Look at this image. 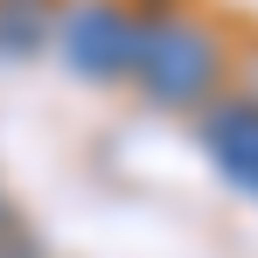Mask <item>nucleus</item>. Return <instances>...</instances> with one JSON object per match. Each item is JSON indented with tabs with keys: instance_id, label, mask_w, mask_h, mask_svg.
Wrapping results in <instances>:
<instances>
[{
	"instance_id": "f257e3e1",
	"label": "nucleus",
	"mask_w": 258,
	"mask_h": 258,
	"mask_svg": "<svg viewBox=\"0 0 258 258\" xmlns=\"http://www.w3.org/2000/svg\"><path fill=\"white\" fill-rule=\"evenodd\" d=\"M237 49L210 14L188 7H140V42H133L126 84L154 105V112H203L210 98H223Z\"/></svg>"
},
{
	"instance_id": "20e7f679",
	"label": "nucleus",
	"mask_w": 258,
	"mask_h": 258,
	"mask_svg": "<svg viewBox=\"0 0 258 258\" xmlns=\"http://www.w3.org/2000/svg\"><path fill=\"white\" fill-rule=\"evenodd\" d=\"M63 0H0V63H28L56 42Z\"/></svg>"
},
{
	"instance_id": "f03ea898",
	"label": "nucleus",
	"mask_w": 258,
	"mask_h": 258,
	"mask_svg": "<svg viewBox=\"0 0 258 258\" xmlns=\"http://www.w3.org/2000/svg\"><path fill=\"white\" fill-rule=\"evenodd\" d=\"M133 42H140L133 0H63L56 14V56L84 84H119L133 70Z\"/></svg>"
},
{
	"instance_id": "423d86ee",
	"label": "nucleus",
	"mask_w": 258,
	"mask_h": 258,
	"mask_svg": "<svg viewBox=\"0 0 258 258\" xmlns=\"http://www.w3.org/2000/svg\"><path fill=\"white\" fill-rule=\"evenodd\" d=\"M230 77H244L237 91H244V98L258 105V42H244V49H237V63H230Z\"/></svg>"
},
{
	"instance_id": "0eeeda50",
	"label": "nucleus",
	"mask_w": 258,
	"mask_h": 258,
	"mask_svg": "<svg viewBox=\"0 0 258 258\" xmlns=\"http://www.w3.org/2000/svg\"><path fill=\"white\" fill-rule=\"evenodd\" d=\"M14 223H21V216H14V203H7V188H0V237H7Z\"/></svg>"
},
{
	"instance_id": "7ed1b4c3",
	"label": "nucleus",
	"mask_w": 258,
	"mask_h": 258,
	"mask_svg": "<svg viewBox=\"0 0 258 258\" xmlns=\"http://www.w3.org/2000/svg\"><path fill=\"white\" fill-rule=\"evenodd\" d=\"M196 147L216 161V174L230 188L258 196V105L244 91H223V98H210L196 112Z\"/></svg>"
},
{
	"instance_id": "39448f33",
	"label": "nucleus",
	"mask_w": 258,
	"mask_h": 258,
	"mask_svg": "<svg viewBox=\"0 0 258 258\" xmlns=\"http://www.w3.org/2000/svg\"><path fill=\"white\" fill-rule=\"evenodd\" d=\"M0 258H49V251H42V237H35V230H21V223H14V230L0 237Z\"/></svg>"
}]
</instances>
